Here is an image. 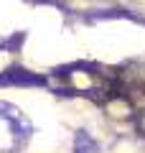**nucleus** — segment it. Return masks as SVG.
<instances>
[{
    "mask_svg": "<svg viewBox=\"0 0 145 153\" xmlns=\"http://www.w3.org/2000/svg\"><path fill=\"white\" fill-rule=\"evenodd\" d=\"M0 120H5V123H8V128H10V133H13V140H16V146H23V143L31 140V135H33V125H31V120L26 117V112H21V110H18L13 102L0 100Z\"/></svg>",
    "mask_w": 145,
    "mask_h": 153,
    "instance_id": "1",
    "label": "nucleus"
},
{
    "mask_svg": "<svg viewBox=\"0 0 145 153\" xmlns=\"http://www.w3.org/2000/svg\"><path fill=\"white\" fill-rule=\"evenodd\" d=\"M0 84H33V87H38V84H43V76H36L26 69H8L0 76Z\"/></svg>",
    "mask_w": 145,
    "mask_h": 153,
    "instance_id": "2",
    "label": "nucleus"
},
{
    "mask_svg": "<svg viewBox=\"0 0 145 153\" xmlns=\"http://www.w3.org/2000/svg\"><path fill=\"white\" fill-rule=\"evenodd\" d=\"M74 153H99V143L87 130H76L74 135Z\"/></svg>",
    "mask_w": 145,
    "mask_h": 153,
    "instance_id": "3",
    "label": "nucleus"
},
{
    "mask_svg": "<svg viewBox=\"0 0 145 153\" xmlns=\"http://www.w3.org/2000/svg\"><path fill=\"white\" fill-rule=\"evenodd\" d=\"M138 130H140V133L145 135V110H143V112L138 115Z\"/></svg>",
    "mask_w": 145,
    "mask_h": 153,
    "instance_id": "4",
    "label": "nucleus"
}]
</instances>
